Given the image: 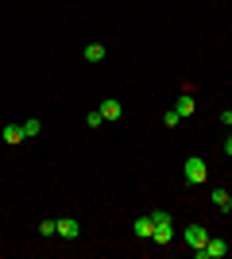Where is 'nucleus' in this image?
Returning <instances> with one entry per match:
<instances>
[{
  "mask_svg": "<svg viewBox=\"0 0 232 259\" xmlns=\"http://www.w3.org/2000/svg\"><path fill=\"white\" fill-rule=\"evenodd\" d=\"M182 174H186V182L205 186V182H209V162L201 159V155H190V159L182 162Z\"/></svg>",
  "mask_w": 232,
  "mask_h": 259,
  "instance_id": "f257e3e1",
  "label": "nucleus"
},
{
  "mask_svg": "<svg viewBox=\"0 0 232 259\" xmlns=\"http://www.w3.org/2000/svg\"><path fill=\"white\" fill-rule=\"evenodd\" d=\"M155 217V244H170V240H174V221H170V213H166V209H159V213H151Z\"/></svg>",
  "mask_w": 232,
  "mask_h": 259,
  "instance_id": "f03ea898",
  "label": "nucleus"
},
{
  "mask_svg": "<svg viewBox=\"0 0 232 259\" xmlns=\"http://www.w3.org/2000/svg\"><path fill=\"white\" fill-rule=\"evenodd\" d=\"M194 255H198V259H224V255H228V244L217 240V236H209L201 248H194Z\"/></svg>",
  "mask_w": 232,
  "mask_h": 259,
  "instance_id": "7ed1b4c3",
  "label": "nucleus"
},
{
  "mask_svg": "<svg viewBox=\"0 0 232 259\" xmlns=\"http://www.w3.org/2000/svg\"><path fill=\"white\" fill-rule=\"evenodd\" d=\"M58 236L62 240H77L81 236V225H77L74 217H58Z\"/></svg>",
  "mask_w": 232,
  "mask_h": 259,
  "instance_id": "20e7f679",
  "label": "nucleus"
},
{
  "mask_svg": "<svg viewBox=\"0 0 232 259\" xmlns=\"http://www.w3.org/2000/svg\"><path fill=\"white\" fill-rule=\"evenodd\" d=\"M101 116H105V124H109V120H112V124H116V120H120L124 116V105H120V101H101Z\"/></svg>",
  "mask_w": 232,
  "mask_h": 259,
  "instance_id": "39448f33",
  "label": "nucleus"
},
{
  "mask_svg": "<svg viewBox=\"0 0 232 259\" xmlns=\"http://www.w3.org/2000/svg\"><path fill=\"white\" fill-rule=\"evenodd\" d=\"M182 240H186L190 248H201V244L209 240V232H205V228H201V225H190L186 232H182Z\"/></svg>",
  "mask_w": 232,
  "mask_h": 259,
  "instance_id": "423d86ee",
  "label": "nucleus"
},
{
  "mask_svg": "<svg viewBox=\"0 0 232 259\" xmlns=\"http://www.w3.org/2000/svg\"><path fill=\"white\" fill-rule=\"evenodd\" d=\"M135 236H140V240H151L155 236V217H135Z\"/></svg>",
  "mask_w": 232,
  "mask_h": 259,
  "instance_id": "0eeeda50",
  "label": "nucleus"
},
{
  "mask_svg": "<svg viewBox=\"0 0 232 259\" xmlns=\"http://www.w3.org/2000/svg\"><path fill=\"white\" fill-rule=\"evenodd\" d=\"M0 136H4V143H23L27 140V136H23V124H4Z\"/></svg>",
  "mask_w": 232,
  "mask_h": 259,
  "instance_id": "6e6552de",
  "label": "nucleus"
},
{
  "mask_svg": "<svg viewBox=\"0 0 232 259\" xmlns=\"http://www.w3.org/2000/svg\"><path fill=\"white\" fill-rule=\"evenodd\" d=\"M178 116H182V120H186V116H194V108H198V105H194V97H190V93H178Z\"/></svg>",
  "mask_w": 232,
  "mask_h": 259,
  "instance_id": "1a4fd4ad",
  "label": "nucleus"
},
{
  "mask_svg": "<svg viewBox=\"0 0 232 259\" xmlns=\"http://www.w3.org/2000/svg\"><path fill=\"white\" fill-rule=\"evenodd\" d=\"M85 62H105V47H101V43H89L85 47Z\"/></svg>",
  "mask_w": 232,
  "mask_h": 259,
  "instance_id": "9d476101",
  "label": "nucleus"
},
{
  "mask_svg": "<svg viewBox=\"0 0 232 259\" xmlns=\"http://www.w3.org/2000/svg\"><path fill=\"white\" fill-rule=\"evenodd\" d=\"M43 132V120H23V136L31 140V136H39Z\"/></svg>",
  "mask_w": 232,
  "mask_h": 259,
  "instance_id": "9b49d317",
  "label": "nucleus"
},
{
  "mask_svg": "<svg viewBox=\"0 0 232 259\" xmlns=\"http://www.w3.org/2000/svg\"><path fill=\"white\" fill-rule=\"evenodd\" d=\"M228 197L232 194H224V190H213V205H217V209H228Z\"/></svg>",
  "mask_w": 232,
  "mask_h": 259,
  "instance_id": "f8f14e48",
  "label": "nucleus"
},
{
  "mask_svg": "<svg viewBox=\"0 0 232 259\" xmlns=\"http://www.w3.org/2000/svg\"><path fill=\"white\" fill-rule=\"evenodd\" d=\"M39 232H43V236H58V221H43Z\"/></svg>",
  "mask_w": 232,
  "mask_h": 259,
  "instance_id": "ddd939ff",
  "label": "nucleus"
},
{
  "mask_svg": "<svg viewBox=\"0 0 232 259\" xmlns=\"http://www.w3.org/2000/svg\"><path fill=\"white\" fill-rule=\"evenodd\" d=\"M85 124H89V128H101V124H105V116H101V108H97V112H89V116H85Z\"/></svg>",
  "mask_w": 232,
  "mask_h": 259,
  "instance_id": "4468645a",
  "label": "nucleus"
},
{
  "mask_svg": "<svg viewBox=\"0 0 232 259\" xmlns=\"http://www.w3.org/2000/svg\"><path fill=\"white\" fill-rule=\"evenodd\" d=\"M178 120H182V116H178V108H170V112L163 116V124H166V128H178Z\"/></svg>",
  "mask_w": 232,
  "mask_h": 259,
  "instance_id": "2eb2a0df",
  "label": "nucleus"
},
{
  "mask_svg": "<svg viewBox=\"0 0 232 259\" xmlns=\"http://www.w3.org/2000/svg\"><path fill=\"white\" fill-rule=\"evenodd\" d=\"M228 209H232V197H228Z\"/></svg>",
  "mask_w": 232,
  "mask_h": 259,
  "instance_id": "dca6fc26",
  "label": "nucleus"
}]
</instances>
